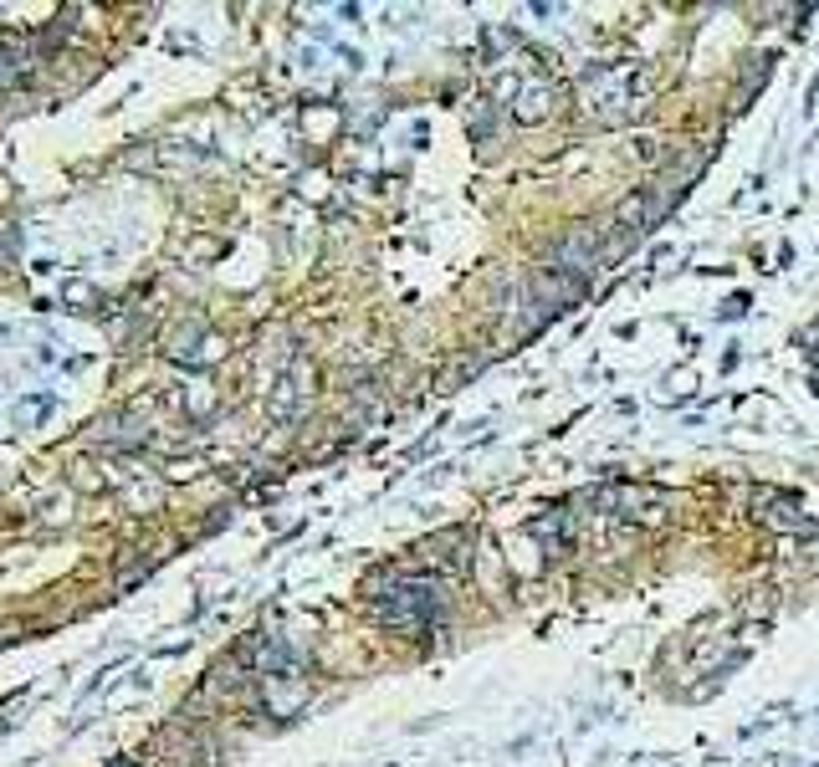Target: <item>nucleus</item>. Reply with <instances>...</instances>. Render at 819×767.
Segmentation results:
<instances>
[{"mask_svg": "<svg viewBox=\"0 0 819 767\" xmlns=\"http://www.w3.org/2000/svg\"><path fill=\"white\" fill-rule=\"evenodd\" d=\"M758 507H773V512H758L763 522L773 527H794V532H809V517H799L794 502H784V496H758Z\"/></svg>", "mask_w": 819, "mask_h": 767, "instance_id": "nucleus-2", "label": "nucleus"}, {"mask_svg": "<svg viewBox=\"0 0 819 767\" xmlns=\"http://www.w3.org/2000/svg\"><path fill=\"white\" fill-rule=\"evenodd\" d=\"M379 614L390 624H430L441 614V589L436 578H410V573H390L379 583Z\"/></svg>", "mask_w": 819, "mask_h": 767, "instance_id": "nucleus-1", "label": "nucleus"}]
</instances>
